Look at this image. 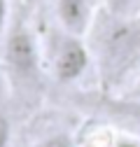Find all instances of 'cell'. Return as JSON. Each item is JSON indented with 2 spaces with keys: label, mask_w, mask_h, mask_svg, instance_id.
I'll return each instance as SVG.
<instances>
[{
  "label": "cell",
  "mask_w": 140,
  "mask_h": 147,
  "mask_svg": "<svg viewBox=\"0 0 140 147\" xmlns=\"http://www.w3.org/2000/svg\"><path fill=\"white\" fill-rule=\"evenodd\" d=\"M103 7L112 14L121 16H138L140 14V0H103Z\"/></svg>",
  "instance_id": "cell-8"
},
{
  "label": "cell",
  "mask_w": 140,
  "mask_h": 147,
  "mask_svg": "<svg viewBox=\"0 0 140 147\" xmlns=\"http://www.w3.org/2000/svg\"><path fill=\"white\" fill-rule=\"evenodd\" d=\"M12 14H9V0H0V38H5V33L9 28Z\"/></svg>",
  "instance_id": "cell-10"
},
{
  "label": "cell",
  "mask_w": 140,
  "mask_h": 147,
  "mask_svg": "<svg viewBox=\"0 0 140 147\" xmlns=\"http://www.w3.org/2000/svg\"><path fill=\"white\" fill-rule=\"evenodd\" d=\"M100 7H103V0H56L59 26L86 38Z\"/></svg>",
  "instance_id": "cell-4"
},
{
  "label": "cell",
  "mask_w": 140,
  "mask_h": 147,
  "mask_svg": "<svg viewBox=\"0 0 140 147\" xmlns=\"http://www.w3.org/2000/svg\"><path fill=\"white\" fill-rule=\"evenodd\" d=\"M86 42L98 80L108 96H114L126 84L140 77V14L121 16L100 7Z\"/></svg>",
  "instance_id": "cell-1"
},
{
  "label": "cell",
  "mask_w": 140,
  "mask_h": 147,
  "mask_svg": "<svg viewBox=\"0 0 140 147\" xmlns=\"http://www.w3.org/2000/svg\"><path fill=\"white\" fill-rule=\"evenodd\" d=\"M112 147H140V138L131 133H117V140Z\"/></svg>",
  "instance_id": "cell-11"
},
{
  "label": "cell",
  "mask_w": 140,
  "mask_h": 147,
  "mask_svg": "<svg viewBox=\"0 0 140 147\" xmlns=\"http://www.w3.org/2000/svg\"><path fill=\"white\" fill-rule=\"evenodd\" d=\"M12 145V115L7 105V91L0 86V147Z\"/></svg>",
  "instance_id": "cell-7"
},
{
  "label": "cell",
  "mask_w": 140,
  "mask_h": 147,
  "mask_svg": "<svg viewBox=\"0 0 140 147\" xmlns=\"http://www.w3.org/2000/svg\"><path fill=\"white\" fill-rule=\"evenodd\" d=\"M103 115L117 126H121L126 133L140 138V98L138 96H108L103 105Z\"/></svg>",
  "instance_id": "cell-5"
},
{
  "label": "cell",
  "mask_w": 140,
  "mask_h": 147,
  "mask_svg": "<svg viewBox=\"0 0 140 147\" xmlns=\"http://www.w3.org/2000/svg\"><path fill=\"white\" fill-rule=\"evenodd\" d=\"M126 94H129V96H138V98H140V77H138V82L126 91Z\"/></svg>",
  "instance_id": "cell-12"
},
{
  "label": "cell",
  "mask_w": 140,
  "mask_h": 147,
  "mask_svg": "<svg viewBox=\"0 0 140 147\" xmlns=\"http://www.w3.org/2000/svg\"><path fill=\"white\" fill-rule=\"evenodd\" d=\"M117 140V133H114V128L110 124H94L91 128H86L84 136H82V142L79 147H112Z\"/></svg>",
  "instance_id": "cell-6"
},
{
  "label": "cell",
  "mask_w": 140,
  "mask_h": 147,
  "mask_svg": "<svg viewBox=\"0 0 140 147\" xmlns=\"http://www.w3.org/2000/svg\"><path fill=\"white\" fill-rule=\"evenodd\" d=\"M3 40V65L7 89L14 98L24 103H35L42 94V80L47 72L42 42L38 40L33 26L24 16L9 21V28Z\"/></svg>",
  "instance_id": "cell-2"
},
{
  "label": "cell",
  "mask_w": 140,
  "mask_h": 147,
  "mask_svg": "<svg viewBox=\"0 0 140 147\" xmlns=\"http://www.w3.org/2000/svg\"><path fill=\"white\" fill-rule=\"evenodd\" d=\"M38 147H77V142L73 140V136H68V133H51L44 140H40Z\"/></svg>",
  "instance_id": "cell-9"
},
{
  "label": "cell",
  "mask_w": 140,
  "mask_h": 147,
  "mask_svg": "<svg viewBox=\"0 0 140 147\" xmlns=\"http://www.w3.org/2000/svg\"><path fill=\"white\" fill-rule=\"evenodd\" d=\"M44 68L61 84L77 82L91 65V51L84 35L70 33L61 26L49 28L42 40Z\"/></svg>",
  "instance_id": "cell-3"
}]
</instances>
